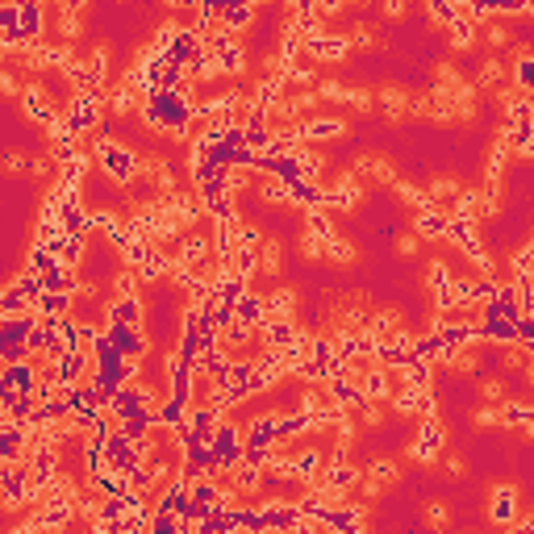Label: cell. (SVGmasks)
Returning a JSON list of instances; mask_svg holds the SVG:
<instances>
[{
  "instance_id": "10",
  "label": "cell",
  "mask_w": 534,
  "mask_h": 534,
  "mask_svg": "<svg viewBox=\"0 0 534 534\" xmlns=\"http://www.w3.org/2000/svg\"><path fill=\"white\" fill-rule=\"evenodd\" d=\"M397 476H401V472H397L393 459H376V463L367 467V480H371V485H388V480H397Z\"/></svg>"
},
{
  "instance_id": "20",
  "label": "cell",
  "mask_w": 534,
  "mask_h": 534,
  "mask_svg": "<svg viewBox=\"0 0 534 534\" xmlns=\"http://www.w3.org/2000/svg\"><path fill=\"white\" fill-rule=\"evenodd\" d=\"M447 472H451V476H463L467 467H463V459H447Z\"/></svg>"
},
{
  "instance_id": "16",
  "label": "cell",
  "mask_w": 534,
  "mask_h": 534,
  "mask_svg": "<svg viewBox=\"0 0 534 534\" xmlns=\"http://www.w3.org/2000/svg\"><path fill=\"white\" fill-rule=\"evenodd\" d=\"M317 96H322V100H343V96H347V88H343V84H334V80H326L322 88H317Z\"/></svg>"
},
{
  "instance_id": "18",
  "label": "cell",
  "mask_w": 534,
  "mask_h": 534,
  "mask_svg": "<svg viewBox=\"0 0 534 534\" xmlns=\"http://www.w3.org/2000/svg\"><path fill=\"white\" fill-rule=\"evenodd\" d=\"M0 92H17V80L9 71H0Z\"/></svg>"
},
{
  "instance_id": "7",
  "label": "cell",
  "mask_w": 534,
  "mask_h": 534,
  "mask_svg": "<svg viewBox=\"0 0 534 534\" xmlns=\"http://www.w3.org/2000/svg\"><path fill=\"white\" fill-rule=\"evenodd\" d=\"M255 267H259V272H267V276H276V272H280V242H276V238H267V242H259V255H255Z\"/></svg>"
},
{
  "instance_id": "2",
  "label": "cell",
  "mask_w": 534,
  "mask_h": 534,
  "mask_svg": "<svg viewBox=\"0 0 534 534\" xmlns=\"http://www.w3.org/2000/svg\"><path fill=\"white\" fill-rule=\"evenodd\" d=\"M497 409H501V426H513L518 434H530L534 430V409L526 405V401H497Z\"/></svg>"
},
{
  "instance_id": "11",
  "label": "cell",
  "mask_w": 534,
  "mask_h": 534,
  "mask_svg": "<svg viewBox=\"0 0 534 534\" xmlns=\"http://www.w3.org/2000/svg\"><path fill=\"white\" fill-rule=\"evenodd\" d=\"M380 100H384V109H388L393 117H401V113L409 109V96H405L401 88H384V92H380Z\"/></svg>"
},
{
  "instance_id": "3",
  "label": "cell",
  "mask_w": 534,
  "mask_h": 534,
  "mask_svg": "<svg viewBox=\"0 0 534 534\" xmlns=\"http://www.w3.org/2000/svg\"><path fill=\"white\" fill-rule=\"evenodd\" d=\"M443 443H447V430H443L439 421H430V417H426V426H421V439L413 443V455H417V459H434V455L443 451Z\"/></svg>"
},
{
  "instance_id": "13",
  "label": "cell",
  "mask_w": 534,
  "mask_h": 534,
  "mask_svg": "<svg viewBox=\"0 0 534 534\" xmlns=\"http://www.w3.org/2000/svg\"><path fill=\"white\" fill-rule=\"evenodd\" d=\"M509 38H513V34H509V25H501V21H493V25H489V42H493L497 50H501V46H509Z\"/></svg>"
},
{
  "instance_id": "8",
  "label": "cell",
  "mask_w": 534,
  "mask_h": 534,
  "mask_svg": "<svg viewBox=\"0 0 534 534\" xmlns=\"http://www.w3.org/2000/svg\"><path fill=\"white\" fill-rule=\"evenodd\" d=\"M451 46L455 50H472L476 46V21L472 17H455L451 21Z\"/></svg>"
},
{
  "instance_id": "14",
  "label": "cell",
  "mask_w": 534,
  "mask_h": 534,
  "mask_svg": "<svg viewBox=\"0 0 534 534\" xmlns=\"http://www.w3.org/2000/svg\"><path fill=\"white\" fill-rule=\"evenodd\" d=\"M476 426H501V409H497V401L493 405H485L476 413Z\"/></svg>"
},
{
  "instance_id": "15",
  "label": "cell",
  "mask_w": 534,
  "mask_h": 534,
  "mask_svg": "<svg viewBox=\"0 0 534 534\" xmlns=\"http://www.w3.org/2000/svg\"><path fill=\"white\" fill-rule=\"evenodd\" d=\"M480 393H485V401H505V380H485Z\"/></svg>"
},
{
  "instance_id": "9",
  "label": "cell",
  "mask_w": 534,
  "mask_h": 534,
  "mask_svg": "<svg viewBox=\"0 0 534 534\" xmlns=\"http://www.w3.org/2000/svg\"><path fill=\"white\" fill-rule=\"evenodd\" d=\"M501 80H505V67H501V59H485V63H480L476 88H497Z\"/></svg>"
},
{
  "instance_id": "1",
  "label": "cell",
  "mask_w": 534,
  "mask_h": 534,
  "mask_svg": "<svg viewBox=\"0 0 534 534\" xmlns=\"http://www.w3.org/2000/svg\"><path fill=\"white\" fill-rule=\"evenodd\" d=\"M513 513H518V489H513V485H497V489H493V501H489V518H493L497 526H509Z\"/></svg>"
},
{
  "instance_id": "6",
  "label": "cell",
  "mask_w": 534,
  "mask_h": 534,
  "mask_svg": "<svg viewBox=\"0 0 534 534\" xmlns=\"http://www.w3.org/2000/svg\"><path fill=\"white\" fill-rule=\"evenodd\" d=\"M109 322H117V326H138V322H142V305H138V297L113 301V305H109Z\"/></svg>"
},
{
  "instance_id": "17",
  "label": "cell",
  "mask_w": 534,
  "mask_h": 534,
  "mask_svg": "<svg viewBox=\"0 0 534 534\" xmlns=\"http://www.w3.org/2000/svg\"><path fill=\"white\" fill-rule=\"evenodd\" d=\"M455 192H459V188H455V180H434V184H430V192H426V196L434 200V196H455Z\"/></svg>"
},
{
  "instance_id": "12",
  "label": "cell",
  "mask_w": 534,
  "mask_h": 534,
  "mask_svg": "<svg viewBox=\"0 0 534 534\" xmlns=\"http://www.w3.org/2000/svg\"><path fill=\"white\" fill-rule=\"evenodd\" d=\"M343 100H351L359 113H363V109H371V104H376V96H371V92H363V88H347V96H343Z\"/></svg>"
},
{
  "instance_id": "4",
  "label": "cell",
  "mask_w": 534,
  "mask_h": 534,
  "mask_svg": "<svg viewBox=\"0 0 534 534\" xmlns=\"http://www.w3.org/2000/svg\"><path fill=\"white\" fill-rule=\"evenodd\" d=\"M447 222H451V213H447V209H434V205H421V213H417V230H421V238H443Z\"/></svg>"
},
{
  "instance_id": "19",
  "label": "cell",
  "mask_w": 534,
  "mask_h": 534,
  "mask_svg": "<svg viewBox=\"0 0 534 534\" xmlns=\"http://www.w3.org/2000/svg\"><path fill=\"white\" fill-rule=\"evenodd\" d=\"M397 251H401V255H413V251H417V238H401Z\"/></svg>"
},
{
  "instance_id": "5",
  "label": "cell",
  "mask_w": 534,
  "mask_h": 534,
  "mask_svg": "<svg viewBox=\"0 0 534 534\" xmlns=\"http://www.w3.org/2000/svg\"><path fill=\"white\" fill-rule=\"evenodd\" d=\"M343 134H347V121L338 117H313L301 126V138H343Z\"/></svg>"
}]
</instances>
